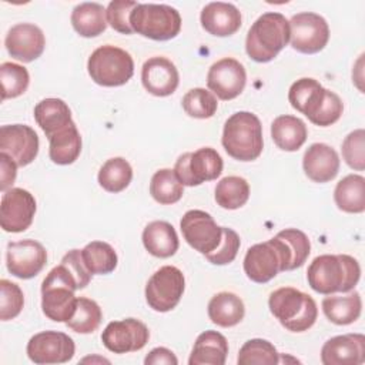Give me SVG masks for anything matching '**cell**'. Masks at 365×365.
<instances>
[{
	"label": "cell",
	"instance_id": "obj_1",
	"mask_svg": "<svg viewBox=\"0 0 365 365\" xmlns=\"http://www.w3.org/2000/svg\"><path fill=\"white\" fill-rule=\"evenodd\" d=\"M359 277V262L346 254H324L315 257L307 269L309 287L324 295L352 291Z\"/></svg>",
	"mask_w": 365,
	"mask_h": 365
},
{
	"label": "cell",
	"instance_id": "obj_2",
	"mask_svg": "<svg viewBox=\"0 0 365 365\" xmlns=\"http://www.w3.org/2000/svg\"><path fill=\"white\" fill-rule=\"evenodd\" d=\"M289 41V23L281 13L261 14L250 27L245 38V51L257 63H268Z\"/></svg>",
	"mask_w": 365,
	"mask_h": 365
},
{
	"label": "cell",
	"instance_id": "obj_3",
	"mask_svg": "<svg viewBox=\"0 0 365 365\" xmlns=\"http://www.w3.org/2000/svg\"><path fill=\"white\" fill-rule=\"evenodd\" d=\"M221 144L238 161L257 160L264 148L259 118L250 111L234 113L224 124Z\"/></svg>",
	"mask_w": 365,
	"mask_h": 365
},
{
	"label": "cell",
	"instance_id": "obj_4",
	"mask_svg": "<svg viewBox=\"0 0 365 365\" xmlns=\"http://www.w3.org/2000/svg\"><path fill=\"white\" fill-rule=\"evenodd\" d=\"M268 307L279 324L291 332L308 331L318 317L314 298L294 287H281L272 291Z\"/></svg>",
	"mask_w": 365,
	"mask_h": 365
},
{
	"label": "cell",
	"instance_id": "obj_5",
	"mask_svg": "<svg viewBox=\"0 0 365 365\" xmlns=\"http://www.w3.org/2000/svg\"><path fill=\"white\" fill-rule=\"evenodd\" d=\"M292 252L288 244L278 235L255 244L247 250L244 257V272L257 282L265 284L275 278L278 272L292 269Z\"/></svg>",
	"mask_w": 365,
	"mask_h": 365
},
{
	"label": "cell",
	"instance_id": "obj_6",
	"mask_svg": "<svg viewBox=\"0 0 365 365\" xmlns=\"http://www.w3.org/2000/svg\"><path fill=\"white\" fill-rule=\"evenodd\" d=\"M133 31L143 37L165 41L174 38L181 30V16L177 9L167 4L138 3L130 16Z\"/></svg>",
	"mask_w": 365,
	"mask_h": 365
},
{
	"label": "cell",
	"instance_id": "obj_7",
	"mask_svg": "<svg viewBox=\"0 0 365 365\" xmlns=\"http://www.w3.org/2000/svg\"><path fill=\"white\" fill-rule=\"evenodd\" d=\"M91 80L103 87L125 84L134 74V61L125 50L106 44L96 48L87 61Z\"/></svg>",
	"mask_w": 365,
	"mask_h": 365
},
{
	"label": "cell",
	"instance_id": "obj_8",
	"mask_svg": "<svg viewBox=\"0 0 365 365\" xmlns=\"http://www.w3.org/2000/svg\"><path fill=\"white\" fill-rule=\"evenodd\" d=\"M222 158L212 147H202L194 153L181 154L174 165V173L182 185L194 187L217 180L222 173Z\"/></svg>",
	"mask_w": 365,
	"mask_h": 365
},
{
	"label": "cell",
	"instance_id": "obj_9",
	"mask_svg": "<svg viewBox=\"0 0 365 365\" xmlns=\"http://www.w3.org/2000/svg\"><path fill=\"white\" fill-rule=\"evenodd\" d=\"M185 289L184 274L174 265L157 269L145 285V301L157 312H168L177 307Z\"/></svg>",
	"mask_w": 365,
	"mask_h": 365
},
{
	"label": "cell",
	"instance_id": "obj_10",
	"mask_svg": "<svg viewBox=\"0 0 365 365\" xmlns=\"http://www.w3.org/2000/svg\"><path fill=\"white\" fill-rule=\"evenodd\" d=\"M289 23V41L294 50L304 54L321 51L329 40L327 20L312 11L294 14Z\"/></svg>",
	"mask_w": 365,
	"mask_h": 365
},
{
	"label": "cell",
	"instance_id": "obj_11",
	"mask_svg": "<svg viewBox=\"0 0 365 365\" xmlns=\"http://www.w3.org/2000/svg\"><path fill=\"white\" fill-rule=\"evenodd\" d=\"M180 228L187 244L204 255L212 252L222 237V227L202 210L187 211L180 221Z\"/></svg>",
	"mask_w": 365,
	"mask_h": 365
},
{
	"label": "cell",
	"instance_id": "obj_12",
	"mask_svg": "<svg viewBox=\"0 0 365 365\" xmlns=\"http://www.w3.org/2000/svg\"><path fill=\"white\" fill-rule=\"evenodd\" d=\"M27 356L34 364H64L76 352L71 336L60 331H43L33 335L27 342Z\"/></svg>",
	"mask_w": 365,
	"mask_h": 365
},
{
	"label": "cell",
	"instance_id": "obj_13",
	"mask_svg": "<svg viewBox=\"0 0 365 365\" xmlns=\"http://www.w3.org/2000/svg\"><path fill=\"white\" fill-rule=\"evenodd\" d=\"M150 331L144 322L135 318L111 321L101 334L103 345L114 354L135 352L145 346Z\"/></svg>",
	"mask_w": 365,
	"mask_h": 365
},
{
	"label": "cell",
	"instance_id": "obj_14",
	"mask_svg": "<svg viewBox=\"0 0 365 365\" xmlns=\"http://www.w3.org/2000/svg\"><path fill=\"white\" fill-rule=\"evenodd\" d=\"M36 214V200L24 188H10L4 191L0 204V225L6 232L26 231Z\"/></svg>",
	"mask_w": 365,
	"mask_h": 365
},
{
	"label": "cell",
	"instance_id": "obj_15",
	"mask_svg": "<svg viewBox=\"0 0 365 365\" xmlns=\"http://www.w3.org/2000/svg\"><path fill=\"white\" fill-rule=\"evenodd\" d=\"M46 262L47 251L38 241L21 240L7 244V269L20 279L34 278L41 272Z\"/></svg>",
	"mask_w": 365,
	"mask_h": 365
},
{
	"label": "cell",
	"instance_id": "obj_16",
	"mask_svg": "<svg viewBox=\"0 0 365 365\" xmlns=\"http://www.w3.org/2000/svg\"><path fill=\"white\" fill-rule=\"evenodd\" d=\"M247 83L244 66L232 58L225 57L215 61L207 74V86L220 100H232L238 97Z\"/></svg>",
	"mask_w": 365,
	"mask_h": 365
},
{
	"label": "cell",
	"instance_id": "obj_17",
	"mask_svg": "<svg viewBox=\"0 0 365 365\" xmlns=\"http://www.w3.org/2000/svg\"><path fill=\"white\" fill-rule=\"evenodd\" d=\"M0 153L7 154L19 167L29 165L38 154V135L26 124L1 125Z\"/></svg>",
	"mask_w": 365,
	"mask_h": 365
},
{
	"label": "cell",
	"instance_id": "obj_18",
	"mask_svg": "<svg viewBox=\"0 0 365 365\" xmlns=\"http://www.w3.org/2000/svg\"><path fill=\"white\" fill-rule=\"evenodd\" d=\"M4 46L13 58L30 63L43 54L46 38L38 26L33 23H19L7 31Z\"/></svg>",
	"mask_w": 365,
	"mask_h": 365
},
{
	"label": "cell",
	"instance_id": "obj_19",
	"mask_svg": "<svg viewBox=\"0 0 365 365\" xmlns=\"http://www.w3.org/2000/svg\"><path fill=\"white\" fill-rule=\"evenodd\" d=\"M141 83L144 88L155 97L171 96L180 83L178 70L167 57H151L143 64Z\"/></svg>",
	"mask_w": 365,
	"mask_h": 365
},
{
	"label": "cell",
	"instance_id": "obj_20",
	"mask_svg": "<svg viewBox=\"0 0 365 365\" xmlns=\"http://www.w3.org/2000/svg\"><path fill=\"white\" fill-rule=\"evenodd\" d=\"M324 365H358L365 362V336L344 334L329 338L321 349Z\"/></svg>",
	"mask_w": 365,
	"mask_h": 365
},
{
	"label": "cell",
	"instance_id": "obj_21",
	"mask_svg": "<svg viewBox=\"0 0 365 365\" xmlns=\"http://www.w3.org/2000/svg\"><path fill=\"white\" fill-rule=\"evenodd\" d=\"M339 164L338 153L325 143L311 144L302 158L305 175L319 184L334 180L339 171Z\"/></svg>",
	"mask_w": 365,
	"mask_h": 365
},
{
	"label": "cell",
	"instance_id": "obj_22",
	"mask_svg": "<svg viewBox=\"0 0 365 365\" xmlns=\"http://www.w3.org/2000/svg\"><path fill=\"white\" fill-rule=\"evenodd\" d=\"M200 21L207 33L217 37H228L240 30L242 17L234 4L212 1L201 10Z\"/></svg>",
	"mask_w": 365,
	"mask_h": 365
},
{
	"label": "cell",
	"instance_id": "obj_23",
	"mask_svg": "<svg viewBox=\"0 0 365 365\" xmlns=\"http://www.w3.org/2000/svg\"><path fill=\"white\" fill-rule=\"evenodd\" d=\"M77 305L74 291L66 285L43 281L41 284V309L43 314L56 322H67Z\"/></svg>",
	"mask_w": 365,
	"mask_h": 365
},
{
	"label": "cell",
	"instance_id": "obj_24",
	"mask_svg": "<svg viewBox=\"0 0 365 365\" xmlns=\"http://www.w3.org/2000/svg\"><path fill=\"white\" fill-rule=\"evenodd\" d=\"M91 279L90 271L86 268L81 251L80 250H70L60 261L57 267H54L47 277L43 279L46 282L66 285L70 289H83L88 285Z\"/></svg>",
	"mask_w": 365,
	"mask_h": 365
},
{
	"label": "cell",
	"instance_id": "obj_25",
	"mask_svg": "<svg viewBox=\"0 0 365 365\" xmlns=\"http://www.w3.org/2000/svg\"><path fill=\"white\" fill-rule=\"evenodd\" d=\"M228 355L227 338L212 329L200 334L194 342L190 365H224Z\"/></svg>",
	"mask_w": 365,
	"mask_h": 365
},
{
	"label": "cell",
	"instance_id": "obj_26",
	"mask_svg": "<svg viewBox=\"0 0 365 365\" xmlns=\"http://www.w3.org/2000/svg\"><path fill=\"white\" fill-rule=\"evenodd\" d=\"M144 248L157 258L174 255L180 247L175 228L167 221H153L143 231Z\"/></svg>",
	"mask_w": 365,
	"mask_h": 365
},
{
	"label": "cell",
	"instance_id": "obj_27",
	"mask_svg": "<svg viewBox=\"0 0 365 365\" xmlns=\"http://www.w3.org/2000/svg\"><path fill=\"white\" fill-rule=\"evenodd\" d=\"M207 312L211 322L222 328H230L242 321L245 315V307L237 294L222 291L210 299Z\"/></svg>",
	"mask_w": 365,
	"mask_h": 365
},
{
	"label": "cell",
	"instance_id": "obj_28",
	"mask_svg": "<svg viewBox=\"0 0 365 365\" xmlns=\"http://www.w3.org/2000/svg\"><path fill=\"white\" fill-rule=\"evenodd\" d=\"M34 120L47 138L74 123L68 106L60 98H44L37 103L34 107Z\"/></svg>",
	"mask_w": 365,
	"mask_h": 365
},
{
	"label": "cell",
	"instance_id": "obj_29",
	"mask_svg": "<svg viewBox=\"0 0 365 365\" xmlns=\"http://www.w3.org/2000/svg\"><path fill=\"white\" fill-rule=\"evenodd\" d=\"M308 131L305 123L295 115H279L271 124V137L278 148L284 151L299 150L305 140Z\"/></svg>",
	"mask_w": 365,
	"mask_h": 365
},
{
	"label": "cell",
	"instance_id": "obj_30",
	"mask_svg": "<svg viewBox=\"0 0 365 365\" xmlns=\"http://www.w3.org/2000/svg\"><path fill=\"white\" fill-rule=\"evenodd\" d=\"M48 155L54 164H73L81 153V135L74 123L48 137Z\"/></svg>",
	"mask_w": 365,
	"mask_h": 365
},
{
	"label": "cell",
	"instance_id": "obj_31",
	"mask_svg": "<svg viewBox=\"0 0 365 365\" xmlns=\"http://www.w3.org/2000/svg\"><path fill=\"white\" fill-rule=\"evenodd\" d=\"M325 91L327 88H324L315 78L304 77L292 83L288 91V100L292 108L302 113L309 120L324 100Z\"/></svg>",
	"mask_w": 365,
	"mask_h": 365
},
{
	"label": "cell",
	"instance_id": "obj_32",
	"mask_svg": "<svg viewBox=\"0 0 365 365\" xmlns=\"http://www.w3.org/2000/svg\"><path fill=\"white\" fill-rule=\"evenodd\" d=\"M73 29L81 37H97L107 29L106 9L100 3L86 1L77 4L71 11Z\"/></svg>",
	"mask_w": 365,
	"mask_h": 365
},
{
	"label": "cell",
	"instance_id": "obj_33",
	"mask_svg": "<svg viewBox=\"0 0 365 365\" xmlns=\"http://www.w3.org/2000/svg\"><path fill=\"white\" fill-rule=\"evenodd\" d=\"M336 207L349 214H361L365 211V178L359 174L344 177L334 190Z\"/></svg>",
	"mask_w": 365,
	"mask_h": 365
},
{
	"label": "cell",
	"instance_id": "obj_34",
	"mask_svg": "<svg viewBox=\"0 0 365 365\" xmlns=\"http://www.w3.org/2000/svg\"><path fill=\"white\" fill-rule=\"evenodd\" d=\"M322 311L325 317L335 325H349L355 322L362 311V299L359 292L352 291L344 297H325L322 299Z\"/></svg>",
	"mask_w": 365,
	"mask_h": 365
},
{
	"label": "cell",
	"instance_id": "obj_35",
	"mask_svg": "<svg viewBox=\"0 0 365 365\" xmlns=\"http://www.w3.org/2000/svg\"><path fill=\"white\" fill-rule=\"evenodd\" d=\"M81 258L91 275H104L115 269L118 258L114 248L104 241H91L81 250Z\"/></svg>",
	"mask_w": 365,
	"mask_h": 365
},
{
	"label": "cell",
	"instance_id": "obj_36",
	"mask_svg": "<svg viewBox=\"0 0 365 365\" xmlns=\"http://www.w3.org/2000/svg\"><path fill=\"white\" fill-rule=\"evenodd\" d=\"M98 184L108 192H121L133 180V168L123 157L107 160L98 171Z\"/></svg>",
	"mask_w": 365,
	"mask_h": 365
},
{
	"label": "cell",
	"instance_id": "obj_37",
	"mask_svg": "<svg viewBox=\"0 0 365 365\" xmlns=\"http://www.w3.org/2000/svg\"><path fill=\"white\" fill-rule=\"evenodd\" d=\"M250 198V184L238 175H228L220 180L215 187V201L221 208L237 210L245 205Z\"/></svg>",
	"mask_w": 365,
	"mask_h": 365
},
{
	"label": "cell",
	"instance_id": "obj_38",
	"mask_svg": "<svg viewBox=\"0 0 365 365\" xmlns=\"http://www.w3.org/2000/svg\"><path fill=\"white\" fill-rule=\"evenodd\" d=\"M150 194L157 202L163 205H171L181 200L184 194V185L178 181L174 170L161 168L151 177Z\"/></svg>",
	"mask_w": 365,
	"mask_h": 365
},
{
	"label": "cell",
	"instance_id": "obj_39",
	"mask_svg": "<svg viewBox=\"0 0 365 365\" xmlns=\"http://www.w3.org/2000/svg\"><path fill=\"white\" fill-rule=\"evenodd\" d=\"M103 319V312L100 305L90 298H77V305L73 317L66 322V325L77 334H91L94 332Z\"/></svg>",
	"mask_w": 365,
	"mask_h": 365
},
{
	"label": "cell",
	"instance_id": "obj_40",
	"mask_svg": "<svg viewBox=\"0 0 365 365\" xmlns=\"http://www.w3.org/2000/svg\"><path fill=\"white\" fill-rule=\"evenodd\" d=\"M237 362L238 365H275L279 364V354L269 341L254 338L240 348Z\"/></svg>",
	"mask_w": 365,
	"mask_h": 365
},
{
	"label": "cell",
	"instance_id": "obj_41",
	"mask_svg": "<svg viewBox=\"0 0 365 365\" xmlns=\"http://www.w3.org/2000/svg\"><path fill=\"white\" fill-rule=\"evenodd\" d=\"M0 83H1V100L16 98L21 96L30 83L27 68L20 64L6 61L0 66Z\"/></svg>",
	"mask_w": 365,
	"mask_h": 365
},
{
	"label": "cell",
	"instance_id": "obj_42",
	"mask_svg": "<svg viewBox=\"0 0 365 365\" xmlns=\"http://www.w3.org/2000/svg\"><path fill=\"white\" fill-rule=\"evenodd\" d=\"M181 104L185 114L200 120L211 118L218 108L215 96L211 91L201 87H195L187 91L185 96L182 97Z\"/></svg>",
	"mask_w": 365,
	"mask_h": 365
},
{
	"label": "cell",
	"instance_id": "obj_43",
	"mask_svg": "<svg viewBox=\"0 0 365 365\" xmlns=\"http://www.w3.org/2000/svg\"><path fill=\"white\" fill-rule=\"evenodd\" d=\"M0 295V319L9 321L16 318L24 305V295L21 288L9 279H1Z\"/></svg>",
	"mask_w": 365,
	"mask_h": 365
},
{
	"label": "cell",
	"instance_id": "obj_44",
	"mask_svg": "<svg viewBox=\"0 0 365 365\" xmlns=\"http://www.w3.org/2000/svg\"><path fill=\"white\" fill-rule=\"evenodd\" d=\"M344 161L356 171L365 170V131L364 128L354 130L342 141Z\"/></svg>",
	"mask_w": 365,
	"mask_h": 365
},
{
	"label": "cell",
	"instance_id": "obj_45",
	"mask_svg": "<svg viewBox=\"0 0 365 365\" xmlns=\"http://www.w3.org/2000/svg\"><path fill=\"white\" fill-rule=\"evenodd\" d=\"M240 245L238 234L232 228L222 227V237L218 247L212 252L205 254V258L214 265H227L235 259Z\"/></svg>",
	"mask_w": 365,
	"mask_h": 365
},
{
	"label": "cell",
	"instance_id": "obj_46",
	"mask_svg": "<svg viewBox=\"0 0 365 365\" xmlns=\"http://www.w3.org/2000/svg\"><path fill=\"white\" fill-rule=\"evenodd\" d=\"M137 1L133 0H113L108 3L106 9L107 23L118 33L123 34H133V29L130 24V16L134 7L137 6Z\"/></svg>",
	"mask_w": 365,
	"mask_h": 365
},
{
	"label": "cell",
	"instance_id": "obj_47",
	"mask_svg": "<svg viewBox=\"0 0 365 365\" xmlns=\"http://www.w3.org/2000/svg\"><path fill=\"white\" fill-rule=\"evenodd\" d=\"M344 111V104L339 96L327 88L324 100L321 101L319 107L317 108L315 114L309 118V121L319 127H328L336 123Z\"/></svg>",
	"mask_w": 365,
	"mask_h": 365
},
{
	"label": "cell",
	"instance_id": "obj_48",
	"mask_svg": "<svg viewBox=\"0 0 365 365\" xmlns=\"http://www.w3.org/2000/svg\"><path fill=\"white\" fill-rule=\"evenodd\" d=\"M277 235L281 237L288 244L292 252V269L302 267L311 252V242L305 232L297 228H285L279 231Z\"/></svg>",
	"mask_w": 365,
	"mask_h": 365
},
{
	"label": "cell",
	"instance_id": "obj_49",
	"mask_svg": "<svg viewBox=\"0 0 365 365\" xmlns=\"http://www.w3.org/2000/svg\"><path fill=\"white\" fill-rule=\"evenodd\" d=\"M17 167L7 154L0 153V190L3 192L11 188L17 175Z\"/></svg>",
	"mask_w": 365,
	"mask_h": 365
},
{
	"label": "cell",
	"instance_id": "obj_50",
	"mask_svg": "<svg viewBox=\"0 0 365 365\" xmlns=\"http://www.w3.org/2000/svg\"><path fill=\"white\" fill-rule=\"evenodd\" d=\"M144 364L145 365H161V364H165V365H177L178 364V359L177 356L174 355V352L168 348H164V346H158V348H154L148 352V355L145 356L144 359Z\"/></svg>",
	"mask_w": 365,
	"mask_h": 365
}]
</instances>
